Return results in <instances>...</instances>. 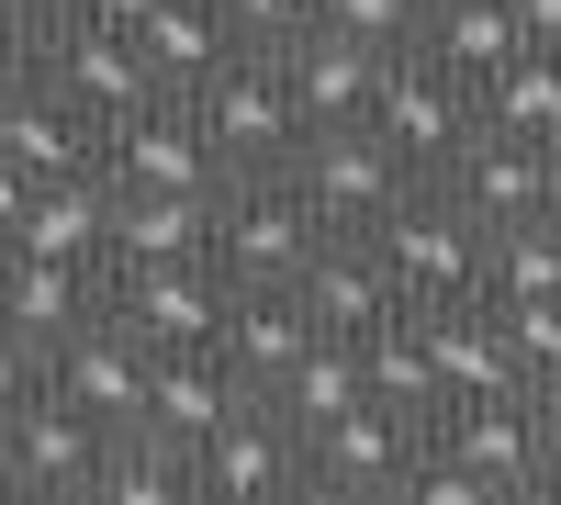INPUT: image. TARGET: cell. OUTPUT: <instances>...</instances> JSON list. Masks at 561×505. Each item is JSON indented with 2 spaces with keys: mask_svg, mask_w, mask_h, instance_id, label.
Instances as JSON below:
<instances>
[{
  "mask_svg": "<svg viewBox=\"0 0 561 505\" xmlns=\"http://www.w3.org/2000/svg\"><path fill=\"white\" fill-rule=\"evenodd\" d=\"M370 259H382V282H393L404 314H449V303L483 292V225L460 214L438 180H415V192L370 225Z\"/></svg>",
  "mask_w": 561,
  "mask_h": 505,
  "instance_id": "obj_1",
  "label": "cell"
},
{
  "mask_svg": "<svg viewBox=\"0 0 561 505\" xmlns=\"http://www.w3.org/2000/svg\"><path fill=\"white\" fill-rule=\"evenodd\" d=\"M280 180L304 192V214L325 225V237H370V225L415 192V169H404L370 124H304V147L280 158Z\"/></svg>",
  "mask_w": 561,
  "mask_h": 505,
  "instance_id": "obj_2",
  "label": "cell"
},
{
  "mask_svg": "<svg viewBox=\"0 0 561 505\" xmlns=\"http://www.w3.org/2000/svg\"><path fill=\"white\" fill-rule=\"evenodd\" d=\"M180 102H192V124H203V147L225 158V180H248V169H280L304 147V113H293V90H280V57H214L192 90H180Z\"/></svg>",
  "mask_w": 561,
  "mask_h": 505,
  "instance_id": "obj_3",
  "label": "cell"
},
{
  "mask_svg": "<svg viewBox=\"0 0 561 505\" xmlns=\"http://www.w3.org/2000/svg\"><path fill=\"white\" fill-rule=\"evenodd\" d=\"M325 225L304 214V192L280 169H248V180H225V214H214V269L237 292H293V269L314 259Z\"/></svg>",
  "mask_w": 561,
  "mask_h": 505,
  "instance_id": "obj_4",
  "label": "cell"
},
{
  "mask_svg": "<svg viewBox=\"0 0 561 505\" xmlns=\"http://www.w3.org/2000/svg\"><path fill=\"white\" fill-rule=\"evenodd\" d=\"M225 303H237V282H225L214 259H169V269H102V314L135 337V348H214L225 337Z\"/></svg>",
  "mask_w": 561,
  "mask_h": 505,
  "instance_id": "obj_5",
  "label": "cell"
},
{
  "mask_svg": "<svg viewBox=\"0 0 561 505\" xmlns=\"http://www.w3.org/2000/svg\"><path fill=\"white\" fill-rule=\"evenodd\" d=\"M34 79L57 90V102L102 135V124H124L135 102H158V68L135 57V34L124 23H45L34 34Z\"/></svg>",
  "mask_w": 561,
  "mask_h": 505,
  "instance_id": "obj_6",
  "label": "cell"
},
{
  "mask_svg": "<svg viewBox=\"0 0 561 505\" xmlns=\"http://www.w3.org/2000/svg\"><path fill=\"white\" fill-rule=\"evenodd\" d=\"M415 449H427V427L393 416V404H348V416L304 427V494H337V505H370V494H404Z\"/></svg>",
  "mask_w": 561,
  "mask_h": 505,
  "instance_id": "obj_7",
  "label": "cell"
},
{
  "mask_svg": "<svg viewBox=\"0 0 561 505\" xmlns=\"http://www.w3.org/2000/svg\"><path fill=\"white\" fill-rule=\"evenodd\" d=\"M192 494L203 505H280V494H304V427L280 416L270 393H248L237 416L192 449Z\"/></svg>",
  "mask_w": 561,
  "mask_h": 505,
  "instance_id": "obj_8",
  "label": "cell"
},
{
  "mask_svg": "<svg viewBox=\"0 0 561 505\" xmlns=\"http://www.w3.org/2000/svg\"><path fill=\"white\" fill-rule=\"evenodd\" d=\"M370 135L415 169V180H438L460 158V135H472V79H449L438 57H382V90H370Z\"/></svg>",
  "mask_w": 561,
  "mask_h": 505,
  "instance_id": "obj_9",
  "label": "cell"
},
{
  "mask_svg": "<svg viewBox=\"0 0 561 505\" xmlns=\"http://www.w3.org/2000/svg\"><path fill=\"white\" fill-rule=\"evenodd\" d=\"M113 180V192H225V158L203 147V124L180 90H158V102H135L124 124H102V158H90Z\"/></svg>",
  "mask_w": 561,
  "mask_h": 505,
  "instance_id": "obj_10",
  "label": "cell"
},
{
  "mask_svg": "<svg viewBox=\"0 0 561 505\" xmlns=\"http://www.w3.org/2000/svg\"><path fill=\"white\" fill-rule=\"evenodd\" d=\"M102 438L113 427H90L79 404H57V393L34 382L23 404H0V494H90Z\"/></svg>",
  "mask_w": 561,
  "mask_h": 505,
  "instance_id": "obj_11",
  "label": "cell"
},
{
  "mask_svg": "<svg viewBox=\"0 0 561 505\" xmlns=\"http://www.w3.org/2000/svg\"><path fill=\"white\" fill-rule=\"evenodd\" d=\"M34 382L57 404H79L90 427H135V404H147V348H135L113 314H79V326L34 359Z\"/></svg>",
  "mask_w": 561,
  "mask_h": 505,
  "instance_id": "obj_12",
  "label": "cell"
},
{
  "mask_svg": "<svg viewBox=\"0 0 561 505\" xmlns=\"http://www.w3.org/2000/svg\"><path fill=\"white\" fill-rule=\"evenodd\" d=\"M438 192H449V203L494 237V225L550 214V192H561V180H550V147H539V135H494V124H472V135H460V158L438 169Z\"/></svg>",
  "mask_w": 561,
  "mask_h": 505,
  "instance_id": "obj_13",
  "label": "cell"
},
{
  "mask_svg": "<svg viewBox=\"0 0 561 505\" xmlns=\"http://www.w3.org/2000/svg\"><path fill=\"white\" fill-rule=\"evenodd\" d=\"M427 438L449 449V461H472L505 505H517V494H539V404H528V393H472V404H438V416H427Z\"/></svg>",
  "mask_w": 561,
  "mask_h": 505,
  "instance_id": "obj_14",
  "label": "cell"
},
{
  "mask_svg": "<svg viewBox=\"0 0 561 505\" xmlns=\"http://www.w3.org/2000/svg\"><path fill=\"white\" fill-rule=\"evenodd\" d=\"M237 404H248V382L225 371V348H158V359H147V404H135V427L169 438L180 461H192V449L237 416Z\"/></svg>",
  "mask_w": 561,
  "mask_h": 505,
  "instance_id": "obj_15",
  "label": "cell"
},
{
  "mask_svg": "<svg viewBox=\"0 0 561 505\" xmlns=\"http://www.w3.org/2000/svg\"><path fill=\"white\" fill-rule=\"evenodd\" d=\"M293 303H304L314 337H370L382 314H404L393 282H382V259H370V237H314V259L293 269Z\"/></svg>",
  "mask_w": 561,
  "mask_h": 505,
  "instance_id": "obj_16",
  "label": "cell"
},
{
  "mask_svg": "<svg viewBox=\"0 0 561 505\" xmlns=\"http://www.w3.org/2000/svg\"><path fill=\"white\" fill-rule=\"evenodd\" d=\"M0 248H23V259H68V269H102V248H113V180H102V169L34 180V203H23V225H12Z\"/></svg>",
  "mask_w": 561,
  "mask_h": 505,
  "instance_id": "obj_17",
  "label": "cell"
},
{
  "mask_svg": "<svg viewBox=\"0 0 561 505\" xmlns=\"http://www.w3.org/2000/svg\"><path fill=\"white\" fill-rule=\"evenodd\" d=\"M280 90H293L304 124H370V90H382V45H348V34H293L280 45Z\"/></svg>",
  "mask_w": 561,
  "mask_h": 505,
  "instance_id": "obj_18",
  "label": "cell"
},
{
  "mask_svg": "<svg viewBox=\"0 0 561 505\" xmlns=\"http://www.w3.org/2000/svg\"><path fill=\"white\" fill-rule=\"evenodd\" d=\"M214 214H225V192H113V248H102V269L214 259Z\"/></svg>",
  "mask_w": 561,
  "mask_h": 505,
  "instance_id": "obj_19",
  "label": "cell"
},
{
  "mask_svg": "<svg viewBox=\"0 0 561 505\" xmlns=\"http://www.w3.org/2000/svg\"><path fill=\"white\" fill-rule=\"evenodd\" d=\"M79 314H102V269H68V259H23V248H0V326H12L34 359L57 348Z\"/></svg>",
  "mask_w": 561,
  "mask_h": 505,
  "instance_id": "obj_20",
  "label": "cell"
},
{
  "mask_svg": "<svg viewBox=\"0 0 561 505\" xmlns=\"http://www.w3.org/2000/svg\"><path fill=\"white\" fill-rule=\"evenodd\" d=\"M427 326V371H438V404H472V393H528L517 382V359H505V314L472 292V303H449V314H415Z\"/></svg>",
  "mask_w": 561,
  "mask_h": 505,
  "instance_id": "obj_21",
  "label": "cell"
},
{
  "mask_svg": "<svg viewBox=\"0 0 561 505\" xmlns=\"http://www.w3.org/2000/svg\"><path fill=\"white\" fill-rule=\"evenodd\" d=\"M0 158H12L23 180H68V169H90V158H102V135H90L68 102H57V90H12V102H0Z\"/></svg>",
  "mask_w": 561,
  "mask_h": 505,
  "instance_id": "obj_22",
  "label": "cell"
},
{
  "mask_svg": "<svg viewBox=\"0 0 561 505\" xmlns=\"http://www.w3.org/2000/svg\"><path fill=\"white\" fill-rule=\"evenodd\" d=\"M124 34H135V57L158 68V90H192L214 57H237V34H225V12H214V0H147V12H135Z\"/></svg>",
  "mask_w": 561,
  "mask_h": 505,
  "instance_id": "obj_23",
  "label": "cell"
},
{
  "mask_svg": "<svg viewBox=\"0 0 561 505\" xmlns=\"http://www.w3.org/2000/svg\"><path fill=\"white\" fill-rule=\"evenodd\" d=\"M304 337H314V326H304V303H293V292H237L214 348H225V371H237L248 393H270L280 371H293V348H304Z\"/></svg>",
  "mask_w": 561,
  "mask_h": 505,
  "instance_id": "obj_24",
  "label": "cell"
},
{
  "mask_svg": "<svg viewBox=\"0 0 561 505\" xmlns=\"http://www.w3.org/2000/svg\"><path fill=\"white\" fill-rule=\"evenodd\" d=\"M415 57H438L449 79H483V68L517 57V12L505 0H427L415 12Z\"/></svg>",
  "mask_w": 561,
  "mask_h": 505,
  "instance_id": "obj_25",
  "label": "cell"
},
{
  "mask_svg": "<svg viewBox=\"0 0 561 505\" xmlns=\"http://www.w3.org/2000/svg\"><path fill=\"white\" fill-rule=\"evenodd\" d=\"M472 124L539 135V147H550V124H561V57H550V45H517L505 68H483V79H472Z\"/></svg>",
  "mask_w": 561,
  "mask_h": 505,
  "instance_id": "obj_26",
  "label": "cell"
},
{
  "mask_svg": "<svg viewBox=\"0 0 561 505\" xmlns=\"http://www.w3.org/2000/svg\"><path fill=\"white\" fill-rule=\"evenodd\" d=\"M90 505H192V461L147 427H113L90 461Z\"/></svg>",
  "mask_w": 561,
  "mask_h": 505,
  "instance_id": "obj_27",
  "label": "cell"
},
{
  "mask_svg": "<svg viewBox=\"0 0 561 505\" xmlns=\"http://www.w3.org/2000/svg\"><path fill=\"white\" fill-rule=\"evenodd\" d=\"M359 393L415 416V427L438 416V371H427V326H415V314H382V326L359 337Z\"/></svg>",
  "mask_w": 561,
  "mask_h": 505,
  "instance_id": "obj_28",
  "label": "cell"
},
{
  "mask_svg": "<svg viewBox=\"0 0 561 505\" xmlns=\"http://www.w3.org/2000/svg\"><path fill=\"white\" fill-rule=\"evenodd\" d=\"M270 404H280L293 427L348 416V404H359V337H304V348H293V371L270 382Z\"/></svg>",
  "mask_w": 561,
  "mask_h": 505,
  "instance_id": "obj_29",
  "label": "cell"
},
{
  "mask_svg": "<svg viewBox=\"0 0 561 505\" xmlns=\"http://www.w3.org/2000/svg\"><path fill=\"white\" fill-rule=\"evenodd\" d=\"M483 292H494V303H539V292H561V225H550V214L494 225V237H483Z\"/></svg>",
  "mask_w": 561,
  "mask_h": 505,
  "instance_id": "obj_30",
  "label": "cell"
},
{
  "mask_svg": "<svg viewBox=\"0 0 561 505\" xmlns=\"http://www.w3.org/2000/svg\"><path fill=\"white\" fill-rule=\"evenodd\" d=\"M494 303V292H483ZM505 314V359H517V382L528 393H561V292H539V303H494Z\"/></svg>",
  "mask_w": 561,
  "mask_h": 505,
  "instance_id": "obj_31",
  "label": "cell"
},
{
  "mask_svg": "<svg viewBox=\"0 0 561 505\" xmlns=\"http://www.w3.org/2000/svg\"><path fill=\"white\" fill-rule=\"evenodd\" d=\"M415 12H427V0H314V23H325V34L382 45V57H404V45H415Z\"/></svg>",
  "mask_w": 561,
  "mask_h": 505,
  "instance_id": "obj_32",
  "label": "cell"
},
{
  "mask_svg": "<svg viewBox=\"0 0 561 505\" xmlns=\"http://www.w3.org/2000/svg\"><path fill=\"white\" fill-rule=\"evenodd\" d=\"M225 12V34L248 45V57H280L293 34H314V0H214Z\"/></svg>",
  "mask_w": 561,
  "mask_h": 505,
  "instance_id": "obj_33",
  "label": "cell"
},
{
  "mask_svg": "<svg viewBox=\"0 0 561 505\" xmlns=\"http://www.w3.org/2000/svg\"><path fill=\"white\" fill-rule=\"evenodd\" d=\"M539 404V494H561V393H528Z\"/></svg>",
  "mask_w": 561,
  "mask_h": 505,
  "instance_id": "obj_34",
  "label": "cell"
},
{
  "mask_svg": "<svg viewBox=\"0 0 561 505\" xmlns=\"http://www.w3.org/2000/svg\"><path fill=\"white\" fill-rule=\"evenodd\" d=\"M505 12H517V45H550L561 57V0H505Z\"/></svg>",
  "mask_w": 561,
  "mask_h": 505,
  "instance_id": "obj_35",
  "label": "cell"
},
{
  "mask_svg": "<svg viewBox=\"0 0 561 505\" xmlns=\"http://www.w3.org/2000/svg\"><path fill=\"white\" fill-rule=\"evenodd\" d=\"M12 90H34V34L0 23V102H12Z\"/></svg>",
  "mask_w": 561,
  "mask_h": 505,
  "instance_id": "obj_36",
  "label": "cell"
},
{
  "mask_svg": "<svg viewBox=\"0 0 561 505\" xmlns=\"http://www.w3.org/2000/svg\"><path fill=\"white\" fill-rule=\"evenodd\" d=\"M23 393H34V348L0 326V404H23Z\"/></svg>",
  "mask_w": 561,
  "mask_h": 505,
  "instance_id": "obj_37",
  "label": "cell"
},
{
  "mask_svg": "<svg viewBox=\"0 0 561 505\" xmlns=\"http://www.w3.org/2000/svg\"><path fill=\"white\" fill-rule=\"evenodd\" d=\"M147 0H57V23H135Z\"/></svg>",
  "mask_w": 561,
  "mask_h": 505,
  "instance_id": "obj_38",
  "label": "cell"
},
{
  "mask_svg": "<svg viewBox=\"0 0 561 505\" xmlns=\"http://www.w3.org/2000/svg\"><path fill=\"white\" fill-rule=\"evenodd\" d=\"M23 203H34V180H23L12 158H0V237H12V225H23Z\"/></svg>",
  "mask_w": 561,
  "mask_h": 505,
  "instance_id": "obj_39",
  "label": "cell"
},
{
  "mask_svg": "<svg viewBox=\"0 0 561 505\" xmlns=\"http://www.w3.org/2000/svg\"><path fill=\"white\" fill-rule=\"evenodd\" d=\"M0 23H12V34H45V23H57V0H0Z\"/></svg>",
  "mask_w": 561,
  "mask_h": 505,
  "instance_id": "obj_40",
  "label": "cell"
},
{
  "mask_svg": "<svg viewBox=\"0 0 561 505\" xmlns=\"http://www.w3.org/2000/svg\"><path fill=\"white\" fill-rule=\"evenodd\" d=\"M550 180H561V124H550Z\"/></svg>",
  "mask_w": 561,
  "mask_h": 505,
  "instance_id": "obj_41",
  "label": "cell"
},
{
  "mask_svg": "<svg viewBox=\"0 0 561 505\" xmlns=\"http://www.w3.org/2000/svg\"><path fill=\"white\" fill-rule=\"evenodd\" d=\"M550 225H561V192H550Z\"/></svg>",
  "mask_w": 561,
  "mask_h": 505,
  "instance_id": "obj_42",
  "label": "cell"
}]
</instances>
